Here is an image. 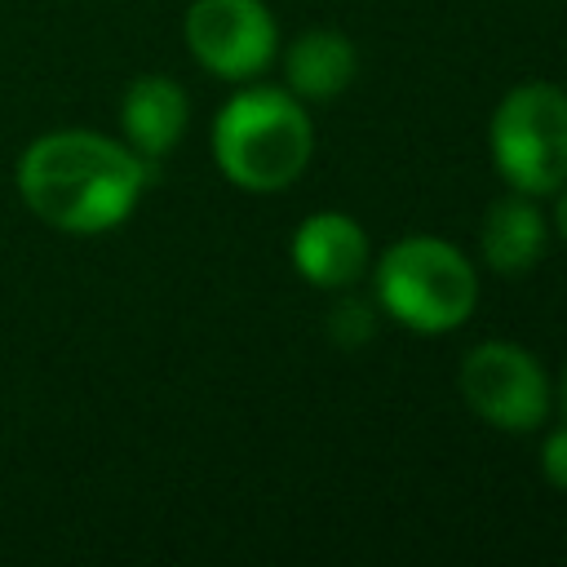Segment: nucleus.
Here are the masks:
<instances>
[{
	"instance_id": "nucleus-1",
	"label": "nucleus",
	"mask_w": 567,
	"mask_h": 567,
	"mask_svg": "<svg viewBox=\"0 0 567 567\" xmlns=\"http://www.w3.org/2000/svg\"><path fill=\"white\" fill-rule=\"evenodd\" d=\"M151 164L128 146L93 128H49L27 142L13 168V186L27 213L62 235H102L133 217Z\"/></svg>"
},
{
	"instance_id": "nucleus-2",
	"label": "nucleus",
	"mask_w": 567,
	"mask_h": 567,
	"mask_svg": "<svg viewBox=\"0 0 567 567\" xmlns=\"http://www.w3.org/2000/svg\"><path fill=\"white\" fill-rule=\"evenodd\" d=\"M315 151L306 106L284 89H244L213 120V159L239 190H284Z\"/></svg>"
},
{
	"instance_id": "nucleus-3",
	"label": "nucleus",
	"mask_w": 567,
	"mask_h": 567,
	"mask_svg": "<svg viewBox=\"0 0 567 567\" xmlns=\"http://www.w3.org/2000/svg\"><path fill=\"white\" fill-rule=\"evenodd\" d=\"M377 297L412 332H452L470 319L478 301L474 266L434 235H408L377 261Z\"/></svg>"
},
{
	"instance_id": "nucleus-4",
	"label": "nucleus",
	"mask_w": 567,
	"mask_h": 567,
	"mask_svg": "<svg viewBox=\"0 0 567 567\" xmlns=\"http://www.w3.org/2000/svg\"><path fill=\"white\" fill-rule=\"evenodd\" d=\"M492 159L518 195L567 186V93L558 84H518L492 115Z\"/></svg>"
},
{
	"instance_id": "nucleus-5",
	"label": "nucleus",
	"mask_w": 567,
	"mask_h": 567,
	"mask_svg": "<svg viewBox=\"0 0 567 567\" xmlns=\"http://www.w3.org/2000/svg\"><path fill=\"white\" fill-rule=\"evenodd\" d=\"M465 403L496 430L527 434L549 412V381L540 363L514 341H483L461 363Z\"/></svg>"
},
{
	"instance_id": "nucleus-6",
	"label": "nucleus",
	"mask_w": 567,
	"mask_h": 567,
	"mask_svg": "<svg viewBox=\"0 0 567 567\" xmlns=\"http://www.w3.org/2000/svg\"><path fill=\"white\" fill-rule=\"evenodd\" d=\"M190 58L221 80H252L275 62L279 31L261 0H190L186 9Z\"/></svg>"
},
{
	"instance_id": "nucleus-7",
	"label": "nucleus",
	"mask_w": 567,
	"mask_h": 567,
	"mask_svg": "<svg viewBox=\"0 0 567 567\" xmlns=\"http://www.w3.org/2000/svg\"><path fill=\"white\" fill-rule=\"evenodd\" d=\"M190 124V102H186V89L168 75H137L124 97H120V128H124V142L146 159H164L182 133Z\"/></svg>"
},
{
	"instance_id": "nucleus-8",
	"label": "nucleus",
	"mask_w": 567,
	"mask_h": 567,
	"mask_svg": "<svg viewBox=\"0 0 567 567\" xmlns=\"http://www.w3.org/2000/svg\"><path fill=\"white\" fill-rule=\"evenodd\" d=\"M292 266L319 288H346L368 266V235L346 213H315L292 235Z\"/></svg>"
},
{
	"instance_id": "nucleus-9",
	"label": "nucleus",
	"mask_w": 567,
	"mask_h": 567,
	"mask_svg": "<svg viewBox=\"0 0 567 567\" xmlns=\"http://www.w3.org/2000/svg\"><path fill=\"white\" fill-rule=\"evenodd\" d=\"M545 217L536 213L532 195H505L483 217V261L501 275H523L545 257Z\"/></svg>"
},
{
	"instance_id": "nucleus-10",
	"label": "nucleus",
	"mask_w": 567,
	"mask_h": 567,
	"mask_svg": "<svg viewBox=\"0 0 567 567\" xmlns=\"http://www.w3.org/2000/svg\"><path fill=\"white\" fill-rule=\"evenodd\" d=\"M288 89L306 102H328L354 80V44L341 31H306L284 53Z\"/></svg>"
},
{
	"instance_id": "nucleus-11",
	"label": "nucleus",
	"mask_w": 567,
	"mask_h": 567,
	"mask_svg": "<svg viewBox=\"0 0 567 567\" xmlns=\"http://www.w3.org/2000/svg\"><path fill=\"white\" fill-rule=\"evenodd\" d=\"M332 337L341 346H363L372 337V310L363 301H341L332 310Z\"/></svg>"
},
{
	"instance_id": "nucleus-12",
	"label": "nucleus",
	"mask_w": 567,
	"mask_h": 567,
	"mask_svg": "<svg viewBox=\"0 0 567 567\" xmlns=\"http://www.w3.org/2000/svg\"><path fill=\"white\" fill-rule=\"evenodd\" d=\"M540 470L554 487H567V425H558L540 447Z\"/></svg>"
},
{
	"instance_id": "nucleus-13",
	"label": "nucleus",
	"mask_w": 567,
	"mask_h": 567,
	"mask_svg": "<svg viewBox=\"0 0 567 567\" xmlns=\"http://www.w3.org/2000/svg\"><path fill=\"white\" fill-rule=\"evenodd\" d=\"M554 221H558V235L567 239V190L558 195V208H554Z\"/></svg>"
},
{
	"instance_id": "nucleus-14",
	"label": "nucleus",
	"mask_w": 567,
	"mask_h": 567,
	"mask_svg": "<svg viewBox=\"0 0 567 567\" xmlns=\"http://www.w3.org/2000/svg\"><path fill=\"white\" fill-rule=\"evenodd\" d=\"M558 399H563V416H567V368H563V385H558Z\"/></svg>"
}]
</instances>
